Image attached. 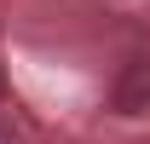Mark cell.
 I'll use <instances>...</instances> for the list:
<instances>
[{
  "label": "cell",
  "instance_id": "2",
  "mask_svg": "<svg viewBox=\"0 0 150 144\" xmlns=\"http://www.w3.org/2000/svg\"><path fill=\"white\" fill-rule=\"evenodd\" d=\"M0 144H23V138H18V133H12V127H0Z\"/></svg>",
  "mask_w": 150,
  "mask_h": 144
},
{
  "label": "cell",
  "instance_id": "1",
  "mask_svg": "<svg viewBox=\"0 0 150 144\" xmlns=\"http://www.w3.org/2000/svg\"><path fill=\"white\" fill-rule=\"evenodd\" d=\"M115 109L121 115H144L150 109V58H133L121 81H115Z\"/></svg>",
  "mask_w": 150,
  "mask_h": 144
},
{
  "label": "cell",
  "instance_id": "3",
  "mask_svg": "<svg viewBox=\"0 0 150 144\" xmlns=\"http://www.w3.org/2000/svg\"><path fill=\"white\" fill-rule=\"evenodd\" d=\"M0 92H6V81H0Z\"/></svg>",
  "mask_w": 150,
  "mask_h": 144
}]
</instances>
